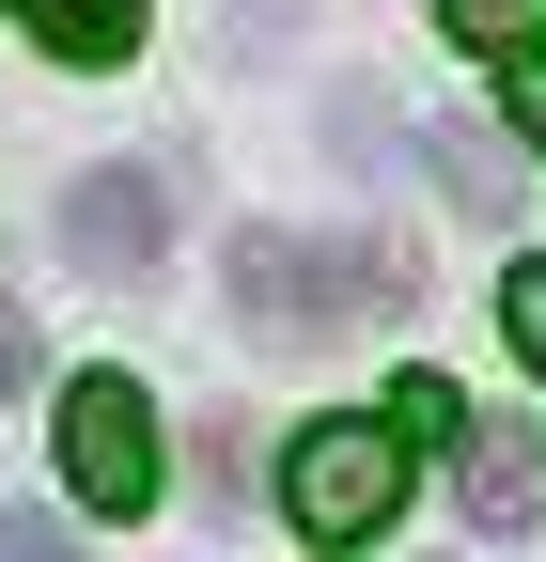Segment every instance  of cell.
Wrapping results in <instances>:
<instances>
[{"instance_id":"cell-1","label":"cell","mask_w":546,"mask_h":562,"mask_svg":"<svg viewBox=\"0 0 546 562\" xmlns=\"http://www.w3.org/2000/svg\"><path fill=\"white\" fill-rule=\"evenodd\" d=\"M235 313L282 328V344L375 328V313H406V250H375V235H235Z\"/></svg>"},{"instance_id":"cell-2","label":"cell","mask_w":546,"mask_h":562,"mask_svg":"<svg viewBox=\"0 0 546 562\" xmlns=\"http://www.w3.org/2000/svg\"><path fill=\"white\" fill-rule=\"evenodd\" d=\"M282 516L312 547H375L406 516V438H390V422H312V438L282 453Z\"/></svg>"},{"instance_id":"cell-3","label":"cell","mask_w":546,"mask_h":562,"mask_svg":"<svg viewBox=\"0 0 546 562\" xmlns=\"http://www.w3.org/2000/svg\"><path fill=\"white\" fill-rule=\"evenodd\" d=\"M62 484H79V516H141L157 501V406L125 375H79L62 391Z\"/></svg>"},{"instance_id":"cell-4","label":"cell","mask_w":546,"mask_h":562,"mask_svg":"<svg viewBox=\"0 0 546 562\" xmlns=\"http://www.w3.org/2000/svg\"><path fill=\"white\" fill-rule=\"evenodd\" d=\"M62 250L141 281L157 266V172H79V188H62Z\"/></svg>"},{"instance_id":"cell-5","label":"cell","mask_w":546,"mask_h":562,"mask_svg":"<svg viewBox=\"0 0 546 562\" xmlns=\"http://www.w3.org/2000/svg\"><path fill=\"white\" fill-rule=\"evenodd\" d=\"M16 16H32L47 63H125L141 47V0H16Z\"/></svg>"},{"instance_id":"cell-6","label":"cell","mask_w":546,"mask_h":562,"mask_svg":"<svg viewBox=\"0 0 546 562\" xmlns=\"http://www.w3.org/2000/svg\"><path fill=\"white\" fill-rule=\"evenodd\" d=\"M437 188H453L485 235H515V140H485V125H437Z\"/></svg>"},{"instance_id":"cell-7","label":"cell","mask_w":546,"mask_h":562,"mask_svg":"<svg viewBox=\"0 0 546 562\" xmlns=\"http://www.w3.org/2000/svg\"><path fill=\"white\" fill-rule=\"evenodd\" d=\"M468 516H485V531H531V516H546V484H531V453H515V438L468 453Z\"/></svg>"},{"instance_id":"cell-8","label":"cell","mask_w":546,"mask_h":562,"mask_svg":"<svg viewBox=\"0 0 546 562\" xmlns=\"http://www.w3.org/2000/svg\"><path fill=\"white\" fill-rule=\"evenodd\" d=\"M437 16H453V47H485V63L546 47V0H437Z\"/></svg>"},{"instance_id":"cell-9","label":"cell","mask_w":546,"mask_h":562,"mask_svg":"<svg viewBox=\"0 0 546 562\" xmlns=\"http://www.w3.org/2000/svg\"><path fill=\"white\" fill-rule=\"evenodd\" d=\"M500 328H515V360L546 375V266H500Z\"/></svg>"},{"instance_id":"cell-10","label":"cell","mask_w":546,"mask_h":562,"mask_svg":"<svg viewBox=\"0 0 546 562\" xmlns=\"http://www.w3.org/2000/svg\"><path fill=\"white\" fill-rule=\"evenodd\" d=\"M390 438H406V453H422V438H453V391H437V375H406V391H390Z\"/></svg>"},{"instance_id":"cell-11","label":"cell","mask_w":546,"mask_h":562,"mask_svg":"<svg viewBox=\"0 0 546 562\" xmlns=\"http://www.w3.org/2000/svg\"><path fill=\"white\" fill-rule=\"evenodd\" d=\"M0 562H79V547H62V516H32V501H0Z\"/></svg>"},{"instance_id":"cell-12","label":"cell","mask_w":546,"mask_h":562,"mask_svg":"<svg viewBox=\"0 0 546 562\" xmlns=\"http://www.w3.org/2000/svg\"><path fill=\"white\" fill-rule=\"evenodd\" d=\"M515 140L546 157V47H515Z\"/></svg>"},{"instance_id":"cell-13","label":"cell","mask_w":546,"mask_h":562,"mask_svg":"<svg viewBox=\"0 0 546 562\" xmlns=\"http://www.w3.org/2000/svg\"><path fill=\"white\" fill-rule=\"evenodd\" d=\"M16 391H32V313L0 297V406H16Z\"/></svg>"}]
</instances>
